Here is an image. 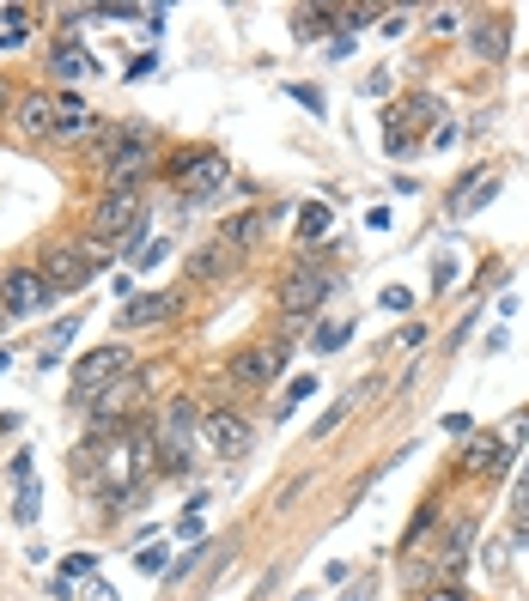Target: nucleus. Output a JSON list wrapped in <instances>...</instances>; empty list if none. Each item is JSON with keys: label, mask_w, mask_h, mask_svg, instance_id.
<instances>
[{"label": "nucleus", "mask_w": 529, "mask_h": 601, "mask_svg": "<svg viewBox=\"0 0 529 601\" xmlns=\"http://www.w3.org/2000/svg\"><path fill=\"white\" fill-rule=\"evenodd\" d=\"M147 237V207L134 189H103L98 207H92V243H110V250H140Z\"/></svg>", "instance_id": "obj_1"}, {"label": "nucleus", "mask_w": 529, "mask_h": 601, "mask_svg": "<svg viewBox=\"0 0 529 601\" xmlns=\"http://www.w3.org/2000/svg\"><path fill=\"white\" fill-rule=\"evenodd\" d=\"M202 426H207V413H202V407H195L189 395L165 401V407L152 413V437H158V462H165L171 474H183V468H189V450H195V437H202Z\"/></svg>", "instance_id": "obj_2"}, {"label": "nucleus", "mask_w": 529, "mask_h": 601, "mask_svg": "<svg viewBox=\"0 0 529 601\" xmlns=\"http://www.w3.org/2000/svg\"><path fill=\"white\" fill-rule=\"evenodd\" d=\"M335 292V268H323V261H299V268H286V279H280V310L292 316V323H304V316H317V304Z\"/></svg>", "instance_id": "obj_3"}, {"label": "nucleus", "mask_w": 529, "mask_h": 601, "mask_svg": "<svg viewBox=\"0 0 529 601\" xmlns=\"http://www.w3.org/2000/svg\"><path fill=\"white\" fill-rule=\"evenodd\" d=\"M128 365H134V358H128V347H116V340H110V347H92L74 365V401L103 395L110 383H122V376H128Z\"/></svg>", "instance_id": "obj_4"}, {"label": "nucleus", "mask_w": 529, "mask_h": 601, "mask_svg": "<svg viewBox=\"0 0 529 601\" xmlns=\"http://www.w3.org/2000/svg\"><path fill=\"white\" fill-rule=\"evenodd\" d=\"M103 255H116L110 243H74V250H49V261L37 268L43 274V286L49 292H74V286H85L92 279V261H103Z\"/></svg>", "instance_id": "obj_5"}, {"label": "nucleus", "mask_w": 529, "mask_h": 601, "mask_svg": "<svg viewBox=\"0 0 529 601\" xmlns=\"http://www.w3.org/2000/svg\"><path fill=\"white\" fill-rule=\"evenodd\" d=\"M226 182H231V164L220 152H183L176 158V195L183 200H207V195H220Z\"/></svg>", "instance_id": "obj_6"}, {"label": "nucleus", "mask_w": 529, "mask_h": 601, "mask_svg": "<svg viewBox=\"0 0 529 601\" xmlns=\"http://www.w3.org/2000/svg\"><path fill=\"white\" fill-rule=\"evenodd\" d=\"M49 298H55V292L43 286L37 268H6V274H0V310H6L13 323H19V316H37Z\"/></svg>", "instance_id": "obj_7"}, {"label": "nucleus", "mask_w": 529, "mask_h": 601, "mask_svg": "<svg viewBox=\"0 0 529 601\" xmlns=\"http://www.w3.org/2000/svg\"><path fill=\"white\" fill-rule=\"evenodd\" d=\"M280 371H286V347H280V340L250 347V352H231V365H226V376L238 389H262V383H274Z\"/></svg>", "instance_id": "obj_8"}, {"label": "nucleus", "mask_w": 529, "mask_h": 601, "mask_svg": "<svg viewBox=\"0 0 529 601\" xmlns=\"http://www.w3.org/2000/svg\"><path fill=\"white\" fill-rule=\"evenodd\" d=\"M207 444H213V450L226 455V462H238V455H250V444H256V431H250V420H244V413H226V407H220V413H207Z\"/></svg>", "instance_id": "obj_9"}, {"label": "nucleus", "mask_w": 529, "mask_h": 601, "mask_svg": "<svg viewBox=\"0 0 529 601\" xmlns=\"http://www.w3.org/2000/svg\"><path fill=\"white\" fill-rule=\"evenodd\" d=\"M92 134H98L92 103L74 98V92H61V98H55V146H79V140H92Z\"/></svg>", "instance_id": "obj_10"}, {"label": "nucleus", "mask_w": 529, "mask_h": 601, "mask_svg": "<svg viewBox=\"0 0 529 601\" xmlns=\"http://www.w3.org/2000/svg\"><path fill=\"white\" fill-rule=\"evenodd\" d=\"M49 74H61L67 85H74V79H98V74H103V61H98L92 49H85V43H74V37H61V43L49 49Z\"/></svg>", "instance_id": "obj_11"}, {"label": "nucleus", "mask_w": 529, "mask_h": 601, "mask_svg": "<svg viewBox=\"0 0 529 601\" xmlns=\"http://www.w3.org/2000/svg\"><path fill=\"white\" fill-rule=\"evenodd\" d=\"M469 49H475L480 61H505V49H511V19H505V13H480L475 31H469Z\"/></svg>", "instance_id": "obj_12"}, {"label": "nucleus", "mask_w": 529, "mask_h": 601, "mask_svg": "<svg viewBox=\"0 0 529 601\" xmlns=\"http://www.w3.org/2000/svg\"><path fill=\"white\" fill-rule=\"evenodd\" d=\"M511 468V450H505V437H475L469 450H462V474L475 480H499Z\"/></svg>", "instance_id": "obj_13"}, {"label": "nucleus", "mask_w": 529, "mask_h": 601, "mask_svg": "<svg viewBox=\"0 0 529 601\" xmlns=\"http://www.w3.org/2000/svg\"><path fill=\"white\" fill-rule=\"evenodd\" d=\"M171 310H176L171 292H134V298L122 304V316H116V323H122V328H152V323H165Z\"/></svg>", "instance_id": "obj_14"}, {"label": "nucleus", "mask_w": 529, "mask_h": 601, "mask_svg": "<svg viewBox=\"0 0 529 601\" xmlns=\"http://www.w3.org/2000/svg\"><path fill=\"white\" fill-rule=\"evenodd\" d=\"M19 134H25V140H55V98L49 92H31V98L19 103Z\"/></svg>", "instance_id": "obj_15"}, {"label": "nucleus", "mask_w": 529, "mask_h": 601, "mask_svg": "<svg viewBox=\"0 0 529 601\" xmlns=\"http://www.w3.org/2000/svg\"><path fill=\"white\" fill-rule=\"evenodd\" d=\"M231 268H238V250H231L226 237H213V243H202V250L189 255V274L195 279H226Z\"/></svg>", "instance_id": "obj_16"}, {"label": "nucleus", "mask_w": 529, "mask_h": 601, "mask_svg": "<svg viewBox=\"0 0 529 601\" xmlns=\"http://www.w3.org/2000/svg\"><path fill=\"white\" fill-rule=\"evenodd\" d=\"M493 195H499V176L469 171V176H462V189L451 195V219H469V213H475V207H487Z\"/></svg>", "instance_id": "obj_17"}, {"label": "nucleus", "mask_w": 529, "mask_h": 601, "mask_svg": "<svg viewBox=\"0 0 529 601\" xmlns=\"http://www.w3.org/2000/svg\"><path fill=\"white\" fill-rule=\"evenodd\" d=\"M220 237H226L231 250H250L256 237H262V213H231L226 225H220Z\"/></svg>", "instance_id": "obj_18"}, {"label": "nucleus", "mask_w": 529, "mask_h": 601, "mask_svg": "<svg viewBox=\"0 0 529 601\" xmlns=\"http://www.w3.org/2000/svg\"><path fill=\"white\" fill-rule=\"evenodd\" d=\"M328 231H335V213H328L323 200H310V207L299 213V237H304V243H323Z\"/></svg>", "instance_id": "obj_19"}, {"label": "nucleus", "mask_w": 529, "mask_h": 601, "mask_svg": "<svg viewBox=\"0 0 529 601\" xmlns=\"http://www.w3.org/2000/svg\"><path fill=\"white\" fill-rule=\"evenodd\" d=\"M74 334H79V316H55V328L43 334V352H37V358H43V371H49L55 358H61V347H67Z\"/></svg>", "instance_id": "obj_20"}, {"label": "nucleus", "mask_w": 529, "mask_h": 601, "mask_svg": "<svg viewBox=\"0 0 529 601\" xmlns=\"http://www.w3.org/2000/svg\"><path fill=\"white\" fill-rule=\"evenodd\" d=\"M37 510H43V486L31 480V486H19V504H13V517H19V523H37Z\"/></svg>", "instance_id": "obj_21"}, {"label": "nucleus", "mask_w": 529, "mask_h": 601, "mask_svg": "<svg viewBox=\"0 0 529 601\" xmlns=\"http://www.w3.org/2000/svg\"><path fill=\"white\" fill-rule=\"evenodd\" d=\"M359 395H365V389H353V395H341V401H335V413H328V420H317V426H310V437H328V431H335L341 420H347V407H353Z\"/></svg>", "instance_id": "obj_22"}, {"label": "nucleus", "mask_w": 529, "mask_h": 601, "mask_svg": "<svg viewBox=\"0 0 529 601\" xmlns=\"http://www.w3.org/2000/svg\"><path fill=\"white\" fill-rule=\"evenodd\" d=\"M165 559H171L165 547H140V552H134V571H147V577H165V571H171Z\"/></svg>", "instance_id": "obj_23"}, {"label": "nucleus", "mask_w": 529, "mask_h": 601, "mask_svg": "<svg viewBox=\"0 0 529 601\" xmlns=\"http://www.w3.org/2000/svg\"><path fill=\"white\" fill-rule=\"evenodd\" d=\"M310 389H317V376H292V389H286V401H280V420H286L299 401H310Z\"/></svg>", "instance_id": "obj_24"}, {"label": "nucleus", "mask_w": 529, "mask_h": 601, "mask_svg": "<svg viewBox=\"0 0 529 601\" xmlns=\"http://www.w3.org/2000/svg\"><path fill=\"white\" fill-rule=\"evenodd\" d=\"M207 552H213V547H195V552H189V559H183V565H171V571H165V583H171V589H176V583H189V571L202 565Z\"/></svg>", "instance_id": "obj_25"}, {"label": "nucleus", "mask_w": 529, "mask_h": 601, "mask_svg": "<svg viewBox=\"0 0 529 601\" xmlns=\"http://www.w3.org/2000/svg\"><path fill=\"white\" fill-rule=\"evenodd\" d=\"M67 577H85V583H92V577H98V552H67Z\"/></svg>", "instance_id": "obj_26"}, {"label": "nucleus", "mask_w": 529, "mask_h": 601, "mask_svg": "<svg viewBox=\"0 0 529 601\" xmlns=\"http://www.w3.org/2000/svg\"><path fill=\"white\" fill-rule=\"evenodd\" d=\"M347 323H335V328H317V352H335V347H347Z\"/></svg>", "instance_id": "obj_27"}, {"label": "nucleus", "mask_w": 529, "mask_h": 601, "mask_svg": "<svg viewBox=\"0 0 529 601\" xmlns=\"http://www.w3.org/2000/svg\"><path fill=\"white\" fill-rule=\"evenodd\" d=\"M456 25H462V13H456V6H438V13H432V31H438V37H451Z\"/></svg>", "instance_id": "obj_28"}, {"label": "nucleus", "mask_w": 529, "mask_h": 601, "mask_svg": "<svg viewBox=\"0 0 529 601\" xmlns=\"http://www.w3.org/2000/svg\"><path fill=\"white\" fill-rule=\"evenodd\" d=\"M408 304H414V292H408V286H383V310H396V316H402Z\"/></svg>", "instance_id": "obj_29"}, {"label": "nucleus", "mask_w": 529, "mask_h": 601, "mask_svg": "<svg viewBox=\"0 0 529 601\" xmlns=\"http://www.w3.org/2000/svg\"><path fill=\"white\" fill-rule=\"evenodd\" d=\"M79 601H116V589H110V583H103V577H92V583H85V589H79Z\"/></svg>", "instance_id": "obj_30"}, {"label": "nucleus", "mask_w": 529, "mask_h": 601, "mask_svg": "<svg viewBox=\"0 0 529 601\" xmlns=\"http://www.w3.org/2000/svg\"><path fill=\"white\" fill-rule=\"evenodd\" d=\"M147 74H158V55H134V61H128V79H147Z\"/></svg>", "instance_id": "obj_31"}, {"label": "nucleus", "mask_w": 529, "mask_h": 601, "mask_svg": "<svg viewBox=\"0 0 529 601\" xmlns=\"http://www.w3.org/2000/svg\"><path fill=\"white\" fill-rule=\"evenodd\" d=\"M292 98H299L304 110H317V116H323V92H317V85H292Z\"/></svg>", "instance_id": "obj_32"}, {"label": "nucleus", "mask_w": 529, "mask_h": 601, "mask_svg": "<svg viewBox=\"0 0 529 601\" xmlns=\"http://www.w3.org/2000/svg\"><path fill=\"white\" fill-rule=\"evenodd\" d=\"M420 340H426V328H420V323H408L402 334H396V347H402V352H414V347H420Z\"/></svg>", "instance_id": "obj_33"}, {"label": "nucleus", "mask_w": 529, "mask_h": 601, "mask_svg": "<svg viewBox=\"0 0 529 601\" xmlns=\"http://www.w3.org/2000/svg\"><path fill=\"white\" fill-rule=\"evenodd\" d=\"M378 31H383V37H402V31H408V13H383Z\"/></svg>", "instance_id": "obj_34"}, {"label": "nucleus", "mask_w": 529, "mask_h": 601, "mask_svg": "<svg viewBox=\"0 0 529 601\" xmlns=\"http://www.w3.org/2000/svg\"><path fill=\"white\" fill-rule=\"evenodd\" d=\"M31 462H37L31 450H19V455H13V480H19V486H31Z\"/></svg>", "instance_id": "obj_35"}, {"label": "nucleus", "mask_w": 529, "mask_h": 601, "mask_svg": "<svg viewBox=\"0 0 529 601\" xmlns=\"http://www.w3.org/2000/svg\"><path fill=\"white\" fill-rule=\"evenodd\" d=\"M372 589H378V577H359V583H353L341 601H372Z\"/></svg>", "instance_id": "obj_36"}, {"label": "nucleus", "mask_w": 529, "mask_h": 601, "mask_svg": "<svg viewBox=\"0 0 529 601\" xmlns=\"http://www.w3.org/2000/svg\"><path fill=\"white\" fill-rule=\"evenodd\" d=\"M426 601H469V589H462V583H444V589H432Z\"/></svg>", "instance_id": "obj_37"}, {"label": "nucleus", "mask_w": 529, "mask_h": 601, "mask_svg": "<svg viewBox=\"0 0 529 601\" xmlns=\"http://www.w3.org/2000/svg\"><path fill=\"white\" fill-rule=\"evenodd\" d=\"M529 437V407H517V426H511V444H524ZM511 444H505V450H511Z\"/></svg>", "instance_id": "obj_38"}, {"label": "nucleus", "mask_w": 529, "mask_h": 601, "mask_svg": "<svg viewBox=\"0 0 529 601\" xmlns=\"http://www.w3.org/2000/svg\"><path fill=\"white\" fill-rule=\"evenodd\" d=\"M6 103H13V92H6V79H0V116H6Z\"/></svg>", "instance_id": "obj_39"}, {"label": "nucleus", "mask_w": 529, "mask_h": 601, "mask_svg": "<svg viewBox=\"0 0 529 601\" xmlns=\"http://www.w3.org/2000/svg\"><path fill=\"white\" fill-rule=\"evenodd\" d=\"M6 323H13V316H6V310H0V328H6Z\"/></svg>", "instance_id": "obj_40"}]
</instances>
